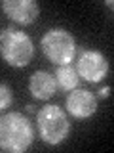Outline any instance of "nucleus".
Returning <instances> with one entry per match:
<instances>
[{
	"mask_svg": "<svg viewBox=\"0 0 114 153\" xmlns=\"http://www.w3.org/2000/svg\"><path fill=\"white\" fill-rule=\"evenodd\" d=\"M104 6H107V8H114V2H112V0H107V2H104Z\"/></svg>",
	"mask_w": 114,
	"mask_h": 153,
	"instance_id": "nucleus-12",
	"label": "nucleus"
},
{
	"mask_svg": "<svg viewBox=\"0 0 114 153\" xmlns=\"http://www.w3.org/2000/svg\"><path fill=\"white\" fill-rule=\"evenodd\" d=\"M2 10L12 21L19 25H31L40 16V6L34 0H4Z\"/></svg>",
	"mask_w": 114,
	"mask_h": 153,
	"instance_id": "nucleus-7",
	"label": "nucleus"
},
{
	"mask_svg": "<svg viewBox=\"0 0 114 153\" xmlns=\"http://www.w3.org/2000/svg\"><path fill=\"white\" fill-rule=\"evenodd\" d=\"M55 82L59 86L61 90H66V92H70V90L78 88L80 84V76L76 73L74 67L70 65H57V71H55Z\"/></svg>",
	"mask_w": 114,
	"mask_h": 153,
	"instance_id": "nucleus-9",
	"label": "nucleus"
},
{
	"mask_svg": "<svg viewBox=\"0 0 114 153\" xmlns=\"http://www.w3.org/2000/svg\"><path fill=\"white\" fill-rule=\"evenodd\" d=\"M36 126L40 138L48 146H59L70 132L69 117L59 105H44L36 113Z\"/></svg>",
	"mask_w": 114,
	"mask_h": 153,
	"instance_id": "nucleus-3",
	"label": "nucleus"
},
{
	"mask_svg": "<svg viewBox=\"0 0 114 153\" xmlns=\"http://www.w3.org/2000/svg\"><path fill=\"white\" fill-rule=\"evenodd\" d=\"M108 96H110V86H103L99 90V98H108Z\"/></svg>",
	"mask_w": 114,
	"mask_h": 153,
	"instance_id": "nucleus-11",
	"label": "nucleus"
},
{
	"mask_svg": "<svg viewBox=\"0 0 114 153\" xmlns=\"http://www.w3.org/2000/svg\"><path fill=\"white\" fill-rule=\"evenodd\" d=\"M12 103H13V94H12V88H10L8 84L0 82V111L8 109Z\"/></svg>",
	"mask_w": 114,
	"mask_h": 153,
	"instance_id": "nucleus-10",
	"label": "nucleus"
},
{
	"mask_svg": "<svg viewBox=\"0 0 114 153\" xmlns=\"http://www.w3.org/2000/svg\"><path fill=\"white\" fill-rule=\"evenodd\" d=\"M76 73L88 82H99L108 73V61L99 50H82L76 61Z\"/></svg>",
	"mask_w": 114,
	"mask_h": 153,
	"instance_id": "nucleus-5",
	"label": "nucleus"
},
{
	"mask_svg": "<svg viewBox=\"0 0 114 153\" xmlns=\"http://www.w3.org/2000/svg\"><path fill=\"white\" fill-rule=\"evenodd\" d=\"M42 52L55 65H69L76 56V38L63 27H53L42 36Z\"/></svg>",
	"mask_w": 114,
	"mask_h": 153,
	"instance_id": "nucleus-4",
	"label": "nucleus"
},
{
	"mask_svg": "<svg viewBox=\"0 0 114 153\" xmlns=\"http://www.w3.org/2000/svg\"><path fill=\"white\" fill-rule=\"evenodd\" d=\"M66 111L74 119H89L97 111V96L91 94L89 90L74 88L66 96Z\"/></svg>",
	"mask_w": 114,
	"mask_h": 153,
	"instance_id": "nucleus-6",
	"label": "nucleus"
},
{
	"mask_svg": "<svg viewBox=\"0 0 114 153\" xmlns=\"http://www.w3.org/2000/svg\"><path fill=\"white\" fill-rule=\"evenodd\" d=\"M0 57L10 67H27L34 57V44L32 38L23 31L8 27L0 33Z\"/></svg>",
	"mask_w": 114,
	"mask_h": 153,
	"instance_id": "nucleus-2",
	"label": "nucleus"
},
{
	"mask_svg": "<svg viewBox=\"0 0 114 153\" xmlns=\"http://www.w3.org/2000/svg\"><path fill=\"white\" fill-rule=\"evenodd\" d=\"M28 90L31 94L34 96L36 100H50L51 96L55 94L57 90V82H55V76H51L48 71H34L28 79Z\"/></svg>",
	"mask_w": 114,
	"mask_h": 153,
	"instance_id": "nucleus-8",
	"label": "nucleus"
},
{
	"mask_svg": "<svg viewBox=\"0 0 114 153\" xmlns=\"http://www.w3.org/2000/svg\"><path fill=\"white\" fill-rule=\"evenodd\" d=\"M34 132L25 115L10 111L0 115V149L10 153H23L31 147Z\"/></svg>",
	"mask_w": 114,
	"mask_h": 153,
	"instance_id": "nucleus-1",
	"label": "nucleus"
}]
</instances>
